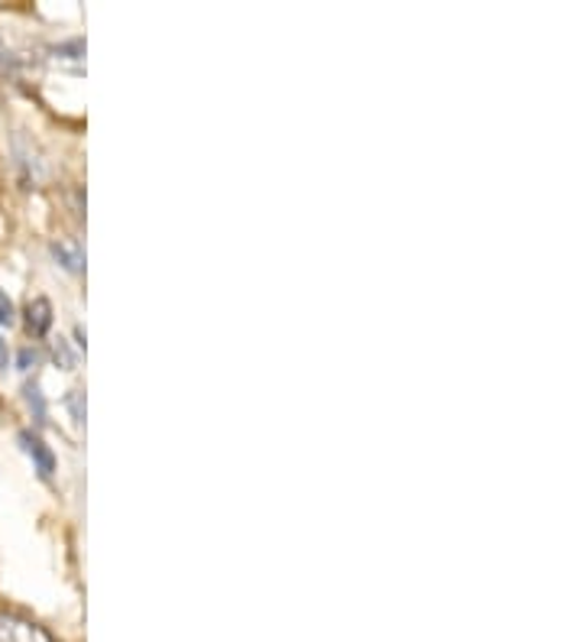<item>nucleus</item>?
<instances>
[{
	"label": "nucleus",
	"instance_id": "39448f33",
	"mask_svg": "<svg viewBox=\"0 0 583 642\" xmlns=\"http://www.w3.org/2000/svg\"><path fill=\"white\" fill-rule=\"evenodd\" d=\"M52 357H55V364H62L65 370H75V364H78V360H75V354H72V347L65 345L62 338H59L55 347H52Z\"/></svg>",
	"mask_w": 583,
	"mask_h": 642
},
{
	"label": "nucleus",
	"instance_id": "20e7f679",
	"mask_svg": "<svg viewBox=\"0 0 583 642\" xmlns=\"http://www.w3.org/2000/svg\"><path fill=\"white\" fill-rule=\"evenodd\" d=\"M49 325H52V305H49L46 298H33L26 305V328L33 335H46Z\"/></svg>",
	"mask_w": 583,
	"mask_h": 642
},
{
	"label": "nucleus",
	"instance_id": "f03ea898",
	"mask_svg": "<svg viewBox=\"0 0 583 642\" xmlns=\"http://www.w3.org/2000/svg\"><path fill=\"white\" fill-rule=\"evenodd\" d=\"M20 442H23V448H26V454L36 461L40 474H43V477H52V471H55V457H52V451L43 445V439H36V435L23 432V435H20Z\"/></svg>",
	"mask_w": 583,
	"mask_h": 642
},
{
	"label": "nucleus",
	"instance_id": "f257e3e1",
	"mask_svg": "<svg viewBox=\"0 0 583 642\" xmlns=\"http://www.w3.org/2000/svg\"><path fill=\"white\" fill-rule=\"evenodd\" d=\"M0 642H52V636L33 620L10 613V610H0Z\"/></svg>",
	"mask_w": 583,
	"mask_h": 642
},
{
	"label": "nucleus",
	"instance_id": "9d476101",
	"mask_svg": "<svg viewBox=\"0 0 583 642\" xmlns=\"http://www.w3.org/2000/svg\"><path fill=\"white\" fill-rule=\"evenodd\" d=\"M68 409H72V415H75V422H82V419H85V409H82V393L68 396Z\"/></svg>",
	"mask_w": 583,
	"mask_h": 642
},
{
	"label": "nucleus",
	"instance_id": "7ed1b4c3",
	"mask_svg": "<svg viewBox=\"0 0 583 642\" xmlns=\"http://www.w3.org/2000/svg\"><path fill=\"white\" fill-rule=\"evenodd\" d=\"M52 256H55L65 270H72V273H82V270H85V253H82V248H78L75 241H55V244H52Z\"/></svg>",
	"mask_w": 583,
	"mask_h": 642
},
{
	"label": "nucleus",
	"instance_id": "0eeeda50",
	"mask_svg": "<svg viewBox=\"0 0 583 642\" xmlns=\"http://www.w3.org/2000/svg\"><path fill=\"white\" fill-rule=\"evenodd\" d=\"M17 69V59H13V52L7 50V43L0 40V72H13Z\"/></svg>",
	"mask_w": 583,
	"mask_h": 642
},
{
	"label": "nucleus",
	"instance_id": "6e6552de",
	"mask_svg": "<svg viewBox=\"0 0 583 642\" xmlns=\"http://www.w3.org/2000/svg\"><path fill=\"white\" fill-rule=\"evenodd\" d=\"M0 325H13V305H10V298L0 293Z\"/></svg>",
	"mask_w": 583,
	"mask_h": 642
},
{
	"label": "nucleus",
	"instance_id": "423d86ee",
	"mask_svg": "<svg viewBox=\"0 0 583 642\" xmlns=\"http://www.w3.org/2000/svg\"><path fill=\"white\" fill-rule=\"evenodd\" d=\"M26 399H30V406L36 409V419L43 422V419H46V402H43V393H40V387H30V390H26Z\"/></svg>",
	"mask_w": 583,
	"mask_h": 642
},
{
	"label": "nucleus",
	"instance_id": "9b49d317",
	"mask_svg": "<svg viewBox=\"0 0 583 642\" xmlns=\"http://www.w3.org/2000/svg\"><path fill=\"white\" fill-rule=\"evenodd\" d=\"M0 367H7V345L0 341Z\"/></svg>",
	"mask_w": 583,
	"mask_h": 642
},
{
	"label": "nucleus",
	"instance_id": "1a4fd4ad",
	"mask_svg": "<svg viewBox=\"0 0 583 642\" xmlns=\"http://www.w3.org/2000/svg\"><path fill=\"white\" fill-rule=\"evenodd\" d=\"M36 360H40V357H36V350H30V347H23V350H20V370L36 367Z\"/></svg>",
	"mask_w": 583,
	"mask_h": 642
}]
</instances>
